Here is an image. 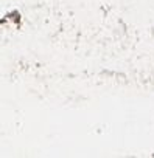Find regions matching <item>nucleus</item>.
<instances>
[]
</instances>
